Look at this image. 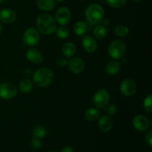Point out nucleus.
Masks as SVG:
<instances>
[{
	"label": "nucleus",
	"instance_id": "f257e3e1",
	"mask_svg": "<svg viewBox=\"0 0 152 152\" xmlns=\"http://www.w3.org/2000/svg\"><path fill=\"white\" fill-rule=\"evenodd\" d=\"M37 27L41 34L49 35L56 31V22L50 15L41 13L37 18Z\"/></svg>",
	"mask_w": 152,
	"mask_h": 152
},
{
	"label": "nucleus",
	"instance_id": "f03ea898",
	"mask_svg": "<svg viewBox=\"0 0 152 152\" xmlns=\"http://www.w3.org/2000/svg\"><path fill=\"white\" fill-rule=\"evenodd\" d=\"M53 72L48 68H42L37 70L33 76L34 83L40 88L50 86L53 80Z\"/></svg>",
	"mask_w": 152,
	"mask_h": 152
},
{
	"label": "nucleus",
	"instance_id": "7ed1b4c3",
	"mask_svg": "<svg viewBox=\"0 0 152 152\" xmlns=\"http://www.w3.org/2000/svg\"><path fill=\"white\" fill-rule=\"evenodd\" d=\"M105 11L100 4H93L89 5L86 10V18L91 25H98L103 19Z\"/></svg>",
	"mask_w": 152,
	"mask_h": 152
},
{
	"label": "nucleus",
	"instance_id": "20e7f679",
	"mask_svg": "<svg viewBox=\"0 0 152 152\" xmlns=\"http://www.w3.org/2000/svg\"><path fill=\"white\" fill-rule=\"evenodd\" d=\"M126 44L122 40H114L110 44L108 48V53L114 59H120L123 57L126 53Z\"/></svg>",
	"mask_w": 152,
	"mask_h": 152
},
{
	"label": "nucleus",
	"instance_id": "39448f33",
	"mask_svg": "<svg viewBox=\"0 0 152 152\" xmlns=\"http://www.w3.org/2000/svg\"><path fill=\"white\" fill-rule=\"evenodd\" d=\"M40 40V35L38 31L35 28H30L25 31L23 35V42L25 45L34 47L38 45Z\"/></svg>",
	"mask_w": 152,
	"mask_h": 152
},
{
	"label": "nucleus",
	"instance_id": "423d86ee",
	"mask_svg": "<svg viewBox=\"0 0 152 152\" xmlns=\"http://www.w3.org/2000/svg\"><path fill=\"white\" fill-rule=\"evenodd\" d=\"M18 89L14 84L10 83H3L0 86V97L5 100L11 99L16 96Z\"/></svg>",
	"mask_w": 152,
	"mask_h": 152
},
{
	"label": "nucleus",
	"instance_id": "0eeeda50",
	"mask_svg": "<svg viewBox=\"0 0 152 152\" xmlns=\"http://www.w3.org/2000/svg\"><path fill=\"white\" fill-rule=\"evenodd\" d=\"M110 94L105 89L97 91L93 98L94 104L99 108H104L109 102Z\"/></svg>",
	"mask_w": 152,
	"mask_h": 152
},
{
	"label": "nucleus",
	"instance_id": "6e6552de",
	"mask_svg": "<svg viewBox=\"0 0 152 152\" xmlns=\"http://www.w3.org/2000/svg\"><path fill=\"white\" fill-rule=\"evenodd\" d=\"M121 93L126 96H132L137 91V86L134 81L130 79H126L121 83L120 86Z\"/></svg>",
	"mask_w": 152,
	"mask_h": 152
},
{
	"label": "nucleus",
	"instance_id": "1a4fd4ad",
	"mask_svg": "<svg viewBox=\"0 0 152 152\" xmlns=\"http://www.w3.org/2000/svg\"><path fill=\"white\" fill-rule=\"evenodd\" d=\"M132 124L134 128L139 132H145L149 128L150 126L148 119L142 114L135 116L132 120Z\"/></svg>",
	"mask_w": 152,
	"mask_h": 152
},
{
	"label": "nucleus",
	"instance_id": "9d476101",
	"mask_svg": "<svg viewBox=\"0 0 152 152\" xmlns=\"http://www.w3.org/2000/svg\"><path fill=\"white\" fill-rule=\"evenodd\" d=\"M71 10L69 8L66 7H62L58 9L55 14V20L57 22L59 25H65L68 24L71 19Z\"/></svg>",
	"mask_w": 152,
	"mask_h": 152
},
{
	"label": "nucleus",
	"instance_id": "9b49d317",
	"mask_svg": "<svg viewBox=\"0 0 152 152\" xmlns=\"http://www.w3.org/2000/svg\"><path fill=\"white\" fill-rule=\"evenodd\" d=\"M70 70L74 74H80L85 68V62L79 57L71 58L68 62Z\"/></svg>",
	"mask_w": 152,
	"mask_h": 152
},
{
	"label": "nucleus",
	"instance_id": "f8f14e48",
	"mask_svg": "<svg viewBox=\"0 0 152 152\" xmlns=\"http://www.w3.org/2000/svg\"><path fill=\"white\" fill-rule=\"evenodd\" d=\"M82 43H83V46L85 50L88 53H94L96 51V48H97V42H96V39L91 36L85 37Z\"/></svg>",
	"mask_w": 152,
	"mask_h": 152
},
{
	"label": "nucleus",
	"instance_id": "ddd939ff",
	"mask_svg": "<svg viewBox=\"0 0 152 152\" xmlns=\"http://www.w3.org/2000/svg\"><path fill=\"white\" fill-rule=\"evenodd\" d=\"M16 19V13L11 9H3L0 11V21L4 24H10Z\"/></svg>",
	"mask_w": 152,
	"mask_h": 152
},
{
	"label": "nucleus",
	"instance_id": "4468645a",
	"mask_svg": "<svg viewBox=\"0 0 152 152\" xmlns=\"http://www.w3.org/2000/svg\"><path fill=\"white\" fill-rule=\"evenodd\" d=\"M26 58L28 60L34 64H40L43 62V55L41 52L36 48H31L26 53Z\"/></svg>",
	"mask_w": 152,
	"mask_h": 152
},
{
	"label": "nucleus",
	"instance_id": "2eb2a0df",
	"mask_svg": "<svg viewBox=\"0 0 152 152\" xmlns=\"http://www.w3.org/2000/svg\"><path fill=\"white\" fill-rule=\"evenodd\" d=\"M113 126V121L108 115H104L99 119L98 128L102 132H108L111 131Z\"/></svg>",
	"mask_w": 152,
	"mask_h": 152
},
{
	"label": "nucleus",
	"instance_id": "dca6fc26",
	"mask_svg": "<svg viewBox=\"0 0 152 152\" xmlns=\"http://www.w3.org/2000/svg\"><path fill=\"white\" fill-rule=\"evenodd\" d=\"M37 7L44 11H50L56 7L55 0H37Z\"/></svg>",
	"mask_w": 152,
	"mask_h": 152
},
{
	"label": "nucleus",
	"instance_id": "f3484780",
	"mask_svg": "<svg viewBox=\"0 0 152 152\" xmlns=\"http://www.w3.org/2000/svg\"><path fill=\"white\" fill-rule=\"evenodd\" d=\"M107 73L110 75H115V74H118L120 72V69H121V65L119 62L116 60L110 61L108 62L105 67Z\"/></svg>",
	"mask_w": 152,
	"mask_h": 152
},
{
	"label": "nucleus",
	"instance_id": "a211bd4d",
	"mask_svg": "<svg viewBox=\"0 0 152 152\" xmlns=\"http://www.w3.org/2000/svg\"><path fill=\"white\" fill-rule=\"evenodd\" d=\"M76 51H77L76 46L72 42H67L62 46V52L65 56L69 57L74 56L76 53Z\"/></svg>",
	"mask_w": 152,
	"mask_h": 152
},
{
	"label": "nucleus",
	"instance_id": "6ab92c4d",
	"mask_svg": "<svg viewBox=\"0 0 152 152\" xmlns=\"http://www.w3.org/2000/svg\"><path fill=\"white\" fill-rule=\"evenodd\" d=\"M99 114H100V112H99V110L97 108H91L88 109L87 111H86V114H85V118H86V120L88 121H94L96 119H98Z\"/></svg>",
	"mask_w": 152,
	"mask_h": 152
},
{
	"label": "nucleus",
	"instance_id": "aec40b11",
	"mask_svg": "<svg viewBox=\"0 0 152 152\" xmlns=\"http://www.w3.org/2000/svg\"><path fill=\"white\" fill-rule=\"evenodd\" d=\"M33 86H34L33 82L29 79H24L19 83V89L21 91L25 94L31 92L33 89Z\"/></svg>",
	"mask_w": 152,
	"mask_h": 152
},
{
	"label": "nucleus",
	"instance_id": "412c9836",
	"mask_svg": "<svg viewBox=\"0 0 152 152\" xmlns=\"http://www.w3.org/2000/svg\"><path fill=\"white\" fill-rule=\"evenodd\" d=\"M94 36L97 39H103L107 35V30L104 25H97L94 29Z\"/></svg>",
	"mask_w": 152,
	"mask_h": 152
},
{
	"label": "nucleus",
	"instance_id": "4be33fe9",
	"mask_svg": "<svg viewBox=\"0 0 152 152\" xmlns=\"http://www.w3.org/2000/svg\"><path fill=\"white\" fill-rule=\"evenodd\" d=\"M74 31L75 34L79 37H83L87 31V25L84 22H77L74 27Z\"/></svg>",
	"mask_w": 152,
	"mask_h": 152
},
{
	"label": "nucleus",
	"instance_id": "5701e85b",
	"mask_svg": "<svg viewBox=\"0 0 152 152\" xmlns=\"http://www.w3.org/2000/svg\"><path fill=\"white\" fill-rule=\"evenodd\" d=\"M32 134L34 137L39 138V139H42V138L45 137L47 134V130L45 127L42 126H37L34 128L32 131Z\"/></svg>",
	"mask_w": 152,
	"mask_h": 152
},
{
	"label": "nucleus",
	"instance_id": "b1692460",
	"mask_svg": "<svg viewBox=\"0 0 152 152\" xmlns=\"http://www.w3.org/2000/svg\"><path fill=\"white\" fill-rule=\"evenodd\" d=\"M114 33L118 37H126L129 33V29L127 26L123 25H117L114 28Z\"/></svg>",
	"mask_w": 152,
	"mask_h": 152
},
{
	"label": "nucleus",
	"instance_id": "393cba45",
	"mask_svg": "<svg viewBox=\"0 0 152 152\" xmlns=\"http://www.w3.org/2000/svg\"><path fill=\"white\" fill-rule=\"evenodd\" d=\"M55 31H56V37L59 39H66L69 36V30L66 27H59V28H56Z\"/></svg>",
	"mask_w": 152,
	"mask_h": 152
},
{
	"label": "nucleus",
	"instance_id": "a878e982",
	"mask_svg": "<svg viewBox=\"0 0 152 152\" xmlns=\"http://www.w3.org/2000/svg\"><path fill=\"white\" fill-rule=\"evenodd\" d=\"M107 2L111 7L114 8H120L125 5L126 0H107Z\"/></svg>",
	"mask_w": 152,
	"mask_h": 152
},
{
	"label": "nucleus",
	"instance_id": "bb28decb",
	"mask_svg": "<svg viewBox=\"0 0 152 152\" xmlns=\"http://www.w3.org/2000/svg\"><path fill=\"white\" fill-rule=\"evenodd\" d=\"M104 109H105V112L110 116L114 115V114L117 112V108L114 104H109V105L108 104V105L104 108Z\"/></svg>",
	"mask_w": 152,
	"mask_h": 152
},
{
	"label": "nucleus",
	"instance_id": "cd10ccee",
	"mask_svg": "<svg viewBox=\"0 0 152 152\" xmlns=\"http://www.w3.org/2000/svg\"><path fill=\"white\" fill-rule=\"evenodd\" d=\"M151 99H152V96L151 94L148 95L147 97H145V100H144L143 105L145 109L148 112H151L152 111V105H151Z\"/></svg>",
	"mask_w": 152,
	"mask_h": 152
},
{
	"label": "nucleus",
	"instance_id": "c85d7f7f",
	"mask_svg": "<svg viewBox=\"0 0 152 152\" xmlns=\"http://www.w3.org/2000/svg\"><path fill=\"white\" fill-rule=\"evenodd\" d=\"M31 146L34 150L39 149L42 146V142L40 141V139L36 137L33 138L31 141Z\"/></svg>",
	"mask_w": 152,
	"mask_h": 152
},
{
	"label": "nucleus",
	"instance_id": "c756f323",
	"mask_svg": "<svg viewBox=\"0 0 152 152\" xmlns=\"http://www.w3.org/2000/svg\"><path fill=\"white\" fill-rule=\"evenodd\" d=\"M145 142L148 144V145L149 147L152 146V132L149 131V132L147 133V134L145 135Z\"/></svg>",
	"mask_w": 152,
	"mask_h": 152
},
{
	"label": "nucleus",
	"instance_id": "7c9ffc66",
	"mask_svg": "<svg viewBox=\"0 0 152 152\" xmlns=\"http://www.w3.org/2000/svg\"><path fill=\"white\" fill-rule=\"evenodd\" d=\"M57 65L59 67H65L68 65V61L64 57H59L57 59Z\"/></svg>",
	"mask_w": 152,
	"mask_h": 152
},
{
	"label": "nucleus",
	"instance_id": "2f4dec72",
	"mask_svg": "<svg viewBox=\"0 0 152 152\" xmlns=\"http://www.w3.org/2000/svg\"><path fill=\"white\" fill-rule=\"evenodd\" d=\"M62 152H74V149L70 146H66L62 148Z\"/></svg>",
	"mask_w": 152,
	"mask_h": 152
},
{
	"label": "nucleus",
	"instance_id": "473e14b6",
	"mask_svg": "<svg viewBox=\"0 0 152 152\" xmlns=\"http://www.w3.org/2000/svg\"><path fill=\"white\" fill-rule=\"evenodd\" d=\"M31 74H32L31 71L30 69H28V68H26V69L24 71V75H25V77H29V76H31Z\"/></svg>",
	"mask_w": 152,
	"mask_h": 152
},
{
	"label": "nucleus",
	"instance_id": "72a5a7b5",
	"mask_svg": "<svg viewBox=\"0 0 152 152\" xmlns=\"http://www.w3.org/2000/svg\"><path fill=\"white\" fill-rule=\"evenodd\" d=\"M101 22H102V24H103V25L105 27L106 26V25H109V20H108V19H103Z\"/></svg>",
	"mask_w": 152,
	"mask_h": 152
},
{
	"label": "nucleus",
	"instance_id": "f704fd0d",
	"mask_svg": "<svg viewBox=\"0 0 152 152\" xmlns=\"http://www.w3.org/2000/svg\"><path fill=\"white\" fill-rule=\"evenodd\" d=\"M56 1H57V2H62L63 1H65V0H55Z\"/></svg>",
	"mask_w": 152,
	"mask_h": 152
},
{
	"label": "nucleus",
	"instance_id": "c9c22d12",
	"mask_svg": "<svg viewBox=\"0 0 152 152\" xmlns=\"http://www.w3.org/2000/svg\"><path fill=\"white\" fill-rule=\"evenodd\" d=\"M1 30H2V26H1V23H0V34H1Z\"/></svg>",
	"mask_w": 152,
	"mask_h": 152
},
{
	"label": "nucleus",
	"instance_id": "e433bc0d",
	"mask_svg": "<svg viewBox=\"0 0 152 152\" xmlns=\"http://www.w3.org/2000/svg\"><path fill=\"white\" fill-rule=\"evenodd\" d=\"M133 1H134V2H139V1H140L141 0H132Z\"/></svg>",
	"mask_w": 152,
	"mask_h": 152
},
{
	"label": "nucleus",
	"instance_id": "4c0bfd02",
	"mask_svg": "<svg viewBox=\"0 0 152 152\" xmlns=\"http://www.w3.org/2000/svg\"><path fill=\"white\" fill-rule=\"evenodd\" d=\"M3 1H4V0H0V4H1V3H2Z\"/></svg>",
	"mask_w": 152,
	"mask_h": 152
},
{
	"label": "nucleus",
	"instance_id": "58836bf2",
	"mask_svg": "<svg viewBox=\"0 0 152 152\" xmlns=\"http://www.w3.org/2000/svg\"><path fill=\"white\" fill-rule=\"evenodd\" d=\"M49 152H56V151H49Z\"/></svg>",
	"mask_w": 152,
	"mask_h": 152
}]
</instances>
